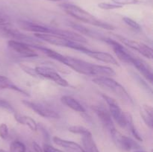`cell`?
<instances>
[{
    "mask_svg": "<svg viewBox=\"0 0 153 152\" xmlns=\"http://www.w3.org/2000/svg\"><path fill=\"white\" fill-rule=\"evenodd\" d=\"M60 7L66 12L68 15L73 16L75 19L81 21V22H85V23L90 24V25H94V26L99 27V28H105L107 30H114L115 27L111 24H109L106 22L98 19L97 17L90 13L87 10H84L79 6L70 3H63L60 4Z\"/></svg>",
    "mask_w": 153,
    "mask_h": 152,
    "instance_id": "7a4b0ae2",
    "label": "cell"
},
{
    "mask_svg": "<svg viewBox=\"0 0 153 152\" xmlns=\"http://www.w3.org/2000/svg\"><path fill=\"white\" fill-rule=\"evenodd\" d=\"M9 135L8 128L4 123L0 124V137L3 139H7Z\"/></svg>",
    "mask_w": 153,
    "mask_h": 152,
    "instance_id": "f546056e",
    "label": "cell"
},
{
    "mask_svg": "<svg viewBox=\"0 0 153 152\" xmlns=\"http://www.w3.org/2000/svg\"><path fill=\"white\" fill-rule=\"evenodd\" d=\"M32 148L34 149V152H43V148L40 147L36 142H32Z\"/></svg>",
    "mask_w": 153,
    "mask_h": 152,
    "instance_id": "d6a6232c",
    "label": "cell"
},
{
    "mask_svg": "<svg viewBox=\"0 0 153 152\" xmlns=\"http://www.w3.org/2000/svg\"><path fill=\"white\" fill-rule=\"evenodd\" d=\"M49 1H62V0H49Z\"/></svg>",
    "mask_w": 153,
    "mask_h": 152,
    "instance_id": "e575fe53",
    "label": "cell"
},
{
    "mask_svg": "<svg viewBox=\"0 0 153 152\" xmlns=\"http://www.w3.org/2000/svg\"><path fill=\"white\" fill-rule=\"evenodd\" d=\"M14 119L20 125H25V126L28 127L30 130L32 131H37L38 129V126H37V122H35L34 119L28 116H25V115H21L19 113H15L14 114Z\"/></svg>",
    "mask_w": 153,
    "mask_h": 152,
    "instance_id": "ac0fdd59",
    "label": "cell"
},
{
    "mask_svg": "<svg viewBox=\"0 0 153 152\" xmlns=\"http://www.w3.org/2000/svg\"><path fill=\"white\" fill-rule=\"evenodd\" d=\"M0 89H12V90L16 91V92H19V93L24 94L25 95H28V94L23 89H22V88L19 87L16 84H14L13 82L10 78H8L6 76L1 75H0Z\"/></svg>",
    "mask_w": 153,
    "mask_h": 152,
    "instance_id": "d6986e66",
    "label": "cell"
},
{
    "mask_svg": "<svg viewBox=\"0 0 153 152\" xmlns=\"http://www.w3.org/2000/svg\"><path fill=\"white\" fill-rule=\"evenodd\" d=\"M69 131L73 134H79V135H86V134H91V131L88 129V128H85L83 126H79V125H73V126L70 127L68 128Z\"/></svg>",
    "mask_w": 153,
    "mask_h": 152,
    "instance_id": "7402d4cb",
    "label": "cell"
},
{
    "mask_svg": "<svg viewBox=\"0 0 153 152\" xmlns=\"http://www.w3.org/2000/svg\"><path fill=\"white\" fill-rule=\"evenodd\" d=\"M117 37L120 42H122L124 45L128 46L130 49L133 50L137 51L140 54H141L143 57L148 58V59H152V48L149 47L147 45L144 44L141 42L136 41V40H130V39L126 38V37H122V36L117 35Z\"/></svg>",
    "mask_w": 153,
    "mask_h": 152,
    "instance_id": "30bf717a",
    "label": "cell"
},
{
    "mask_svg": "<svg viewBox=\"0 0 153 152\" xmlns=\"http://www.w3.org/2000/svg\"><path fill=\"white\" fill-rule=\"evenodd\" d=\"M82 53L85 54L88 56L91 57V58H94V59L97 60L101 62L105 63L113 64L115 66H119L117 61L116 58H114L111 54L107 53V52H98V51H93L91 49H88V48H85Z\"/></svg>",
    "mask_w": 153,
    "mask_h": 152,
    "instance_id": "4fadbf2b",
    "label": "cell"
},
{
    "mask_svg": "<svg viewBox=\"0 0 153 152\" xmlns=\"http://www.w3.org/2000/svg\"><path fill=\"white\" fill-rule=\"evenodd\" d=\"M98 7H100V8L103 9V10H114V9L121 8L122 6L114 4V3L101 2L98 4Z\"/></svg>",
    "mask_w": 153,
    "mask_h": 152,
    "instance_id": "4316f807",
    "label": "cell"
},
{
    "mask_svg": "<svg viewBox=\"0 0 153 152\" xmlns=\"http://www.w3.org/2000/svg\"><path fill=\"white\" fill-rule=\"evenodd\" d=\"M82 144L85 152H100L91 133L82 136Z\"/></svg>",
    "mask_w": 153,
    "mask_h": 152,
    "instance_id": "44dd1931",
    "label": "cell"
},
{
    "mask_svg": "<svg viewBox=\"0 0 153 152\" xmlns=\"http://www.w3.org/2000/svg\"><path fill=\"white\" fill-rule=\"evenodd\" d=\"M0 34L7 38H10V40L23 42L31 46L39 45L37 40H34V38L30 36L21 33L19 30L7 22L0 24Z\"/></svg>",
    "mask_w": 153,
    "mask_h": 152,
    "instance_id": "8992f818",
    "label": "cell"
},
{
    "mask_svg": "<svg viewBox=\"0 0 153 152\" xmlns=\"http://www.w3.org/2000/svg\"><path fill=\"white\" fill-rule=\"evenodd\" d=\"M7 21H6V19H4V17H2L1 16H0V24L1 23H4V22H6Z\"/></svg>",
    "mask_w": 153,
    "mask_h": 152,
    "instance_id": "836d02e7",
    "label": "cell"
},
{
    "mask_svg": "<svg viewBox=\"0 0 153 152\" xmlns=\"http://www.w3.org/2000/svg\"><path fill=\"white\" fill-rule=\"evenodd\" d=\"M93 109L95 111L96 114L97 115L100 120L101 121L102 124L104 125L105 128H107V130H108L109 132L115 129L111 115L107 108H105L103 105H97L93 107Z\"/></svg>",
    "mask_w": 153,
    "mask_h": 152,
    "instance_id": "7c38bea8",
    "label": "cell"
},
{
    "mask_svg": "<svg viewBox=\"0 0 153 152\" xmlns=\"http://www.w3.org/2000/svg\"><path fill=\"white\" fill-rule=\"evenodd\" d=\"M7 46L10 49L16 54L24 58H35L38 56L37 52L31 47V45L23 42L16 41V40H10L7 42Z\"/></svg>",
    "mask_w": 153,
    "mask_h": 152,
    "instance_id": "8fae6325",
    "label": "cell"
},
{
    "mask_svg": "<svg viewBox=\"0 0 153 152\" xmlns=\"http://www.w3.org/2000/svg\"><path fill=\"white\" fill-rule=\"evenodd\" d=\"M102 97L104 98L105 101L108 104L109 107V112H110L111 117L116 122V123L119 125L120 128H127L128 125L131 122H133L132 117H131V114L128 113L124 112L116 100L112 98L111 97L108 96V95H105V94H102Z\"/></svg>",
    "mask_w": 153,
    "mask_h": 152,
    "instance_id": "277c9868",
    "label": "cell"
},
{
    "mask_svg": "<svg viewBox=\"0 0 153 152\" xmlns=\"http://www.w3.org/2000/svg\"><path fill=\"white\" fill-rule=\"evenodd\" d=\"M22 103L26 106L27 107L32 110L33 111L35 112L39 116H42L46 119H59L60 115L57 111H55L53 109H51L50 107L47 106L42 104L40 103L35 102V101H28V100H24Z\"/></svg>",
    "mask_w": 153,
    "mask_h": 152,
    "instance_id": "9c48e42d",
    "label": "cell"
},
{
    "mask_svg": "<svg viewBox=\"0 0 153 152\" xmlns=\"http://www.w3.org/2000/svg\"><path fill=\"white\" fill-rule=\"evenodd\" d=\"M10 152H26V148L22 142L16 140L10 144Z\"/></svg>",
    "mask_w": 153,
    "mask_h": 152,
    "instance_id": "603a6c76",
    "label": "cell"
},
{
    "mask_svg": "<svg viewBox=\"0 0 153 152\" xmlns=\"http://www.w3.org/2000/svg\"><path fill=\"white\" fill-rule=\"evenodd\" d=\"M52 140L55 144L64 148L67 152H85L83 148L75 142L63 139L58 137H54Z\"/></svg>",
    "mask_w": 153,
    "mask_h": 152,
    "instance_id": "5bb4252c",
    "label": "cell"
},
{
    "mask_svg": "<svg viewBox=\"0 0 153 152\" xmlns=\"http://www.w3.org/2000/svg\"><path fill=\"white\" fill-rule=\"evenodd\" d=\"M69 25L70 27H72L73 28H74L76 31H77L80 34H84V35H87L88 37H91L92 38H100V40L103 38V37H101L100 35H99L98 33H97L96 31H93L91 28H88L87 27L84 26V25H81V24H78L76 22H70L69 23Z\"/></svg>",
    "mask_w": 153,
    "mask_h": 152,
    "instance_id": "ffe728a7",
    "label": "cell"
},
{
    "mask_svg": "<svg viewBox=\"0 0 153 152\" xmlns=\"http://www.w3.org/2000/svg\"><path fill=\"white\" fill-rule=\"evenodd\" d=\"M93 82L99 86L105 88L114 95L119 97L124 103L128 104H133V100L127 92L125 88L117 80H114L111 77H95L93 79Z\"/></svg>",
    "mask_w": 153,
    "mask_h": 152,
    "instance_id": "3957f363",
    "label": "cell"
},
{
    "mask_svg": "<svg viewBox=\"0 0 153 152\" xmlns=\"http://www.w3.org/2000/svg\"><path fill=\"white\" fill-rule=\"evenodd\" d=\"M134 77H135L136 80L138 82V83L140 85V86H141V87H143V89L146 91V92H150V93H152V88L150 87V86L148 84V83L146 81V80H143V79L142 78L140 75L135 74V73L134 74Z\"/></svg>",
    "mask_w": 153,
    "mask_h": 152,
    "instance_id": "d4e9b609",
    "label": "cell"
},
{
    "mask_svg": "<svg viewBox=\"0 0 153 152\" xmlns=\"http://www.w3.org/2000/svg\"><path fill=\"white\" fill-rule=\"evenodd\" d=\"M140 114L146 126L149 127L150 129H152L153 108L152 106L148 105V104L142 105L140 109Z\"/></svg>",
    "mask_w": 153,
    "mask_h": 152,
    "instance_id": "e0dca14e",
    "label": "cell"
},
{
    "mask_svg": "<svg viewBox=\"0 0 153 152\" xmlns=\"http://www.w3.org/2000/svg\"><path fill=\"white\" fill-rule=\"evenodd\" d=\"M36 38L40 40L46 42L51 45L61 46V47L70 48V49H74V50L79 51L82 52L85 49V46H83L82 43H77V42L72 41V40H67L64 37H61L60 36L55 35V34H34Z\"/></svg>",
    "mask_w": 153,
    "mask_h": 152,
    "instance_id": "5b68a950",
    "label": "cell"
},
{
    "mask_svg": "<svg viewBox=\"0 0 153 152\" xmlns=\"http://www.w3.org/2000/svg\"><path fill=\"white\" fill-rule=\"evenodd\" d=\"M123 20L124 21L126 24L127 25L131 28L132 29L136 30V31H140L141 30V26L140 25V24L137 23L136 21L133 20L132 19L129 17H127V16H125V17L123 18Z\"/></svg>",
    "mask_w": 153,
    "mask_h": 152,
    "instance_id": "cb8c5ba5",
    "label": "cell"
},
{
    "mask_svg": "<svg viewBox=\"0 0 153 152\" xmlns=\"http://www.w3.org/2000/svg\"><path fill=\"white\" fill-rule=\"evenodd\" d=\"M43 152H64L49 144H44L43 146Z\"/></svg>",
    "mask_w": 153,
    "mask_h": 152,
    "instance_id": "4dcf8cb0",
    "label": "cell"
},
{
    "mask_svg": "<svg viewBox=\"0 0 153 152\" xmlns=\"http://www.w3.org/2000/svg\"><path fill=\"white\" fill-rule=\"evenodd\" d=\"M19 66L20 68L25 72V73H27L28 75H31V77H40V76L37 75V73L36 72L35 69L34 68L31 66H28L25 65V64H19Z\"/></svg>",
    "mask_w": 153,
    "mask_h": 152,
    "instance_id": "484cf974",
    "label": "cell"
},
{
    "mask_svg": "<svg viewBox=\"0 0 153 152\" xmlns=\"http://www.w3.org/2000/svg\"><path fill=\"white\" fill-rule=\"evenodd\" d=\"M0 108L3 109L4 110H7L9 113H12L14 114L16 113L13 106L10 104L7 101L4 99H0Z\"/></svg>",
    "mask_w": 153,
    "mask_h": 152,
    "instance_id": "83f0119b",
    "label": "cell"
},
{
    "mask_svg": "<svg viewBox=\"0 0 153 152\" xmlns=\"http://www.w3.org/2000/svg\"><path fill=\"white\" fill-rule=\"evenodd\" d=\"M34 69L40 77L52 80L54 83L63 87H67L70 86L68 81L51 67L46 66H37L34 68Z\"/></svg>",
    "mask_w": 153,
    "mask_h": 152,
    "instance_id": "ba28073f",
    "label": "cell"
},
{
    "mask_svg": "<svg viewBox=\"0 0 153 152\" xmlns=\"http://www.w3.org/2000/svg\"><path fill=\"white\" fill-rule=\"evenodd\" d=\"M129 131H130V132L131 133V134L134 136V137L136 139L138 140V141H140V142L143 141V138H142V137L140 136V134H139V132L137 131V130L135 128L134 125L130 128Z\"/></svg>",
    "mask_w": 153,
    "mask_h": 152,
    "instance_id": "1f68e13d",
    "label": "cell"
},
{
    "mask_svg": "<svg viewBox=\"0 0 153 152\" xmlns=\"http://www.w3.org/2000/svg\"><path fill=\"white\" fill-rule=\"evenodd\" d=\"M61 101L62 104L67 106L69 108L72 109L74 111L79 113H85V109L79 101H78L76 98H73L70 95H64L61 98Z\"/></svg>",
    "mask_w": 153,
    "mask_h": 152,
    "instance_id": "2e32d148",
    "label": "cell"
},
{
    "mask_svg": "<svg viewBox=\"0 0 153 152\" xmlns=\"http://www.w3.org/2000/svg\"><path fill=\"white\" fill-rule=\"evenodd\" d=\"M52 59L55 60L70 67L74 71L85 75L95 77H112L116 75L114 70L111 67L91 63L79 58L65 56L58 53V52H55Z\"/></svg>",
    "mask_w": 153,
    "mask_h": 152,
    "instance_id": "6da1fadb",
    "label": "cell"
},
{
    "mask_svg": "<svg viewBox=\"0 0 153 152\" xmlns=\"http://www.w3.org/2000/svg\"><path fill=\"white\" fill-rule=\"evenodd\" d=\"M132 65L137 69L139 72L149 82L152 83L153 81V74L152 68L149 66L148 63H146L143 60L136 57L133 62Z\"/></svg>",
    "mask_w": 153,
    "mask_h": 152,
    "instance_id": "9a60e30c",
    "label": "cell"
},
{
    "mask_svg": "<svg viewBox=\"0 0 153 152\" xmlns=\"http://www.w3.org/2000/svg\"><path fill=\"white\" fill-rule=\"evenodd\" d=\"M114 4H118V5L123 6L127 4H136L140 2L139 0H111Z\"/></svg>",
    "mask_w": 153,
    "mask_h": 152,
    "instance_id": "f1b7e54d",
    "label": "cell"
},
{
    "mask_svg": "<svg viewBox=\"0 0 153 152\" xmlns=\"http://www.w3.org/2000/svg\"><path fill=\"white\" fill-rule=\"evenodd\" d=\"M133 152H146V151H143L137 150V151H133Z\"/></svg>",
    "mask_w": 153,
    "mask_h": 152,
    "instance_id": "d590c367",
    "label": "cell"
},
{
    "mask_svg": "<svg viewBox=\"0 0 153 152\" xmlns=\"http://www.w3.org/2000/svg\"><path fill=\"white\" fill-rule=\"evenodd\" d=\"M110 134L117 147L121 150L129 151H137L141 148L140 145L135 140L126 136L123 135L121 133L117 131L116 128L111 131Z\"/></svg>",
    "mask_w": 153,
    "mask_h": 152,
    "instance_id": "52a82bcc",
    "label": "cell"
},
{
    "mask_svg": "<svg viewBox=\"0 0 153 152\" xmlns=\"http://www.w3.org/2000/svg\"><path fill=\"white\" fill-rule=\"evenodd\" d=\"M0 152H7V151H6L4 150H2V149H0Z\"/></svg>",
    "mask_w": 153,
    "mask_h": 152,
    "instance_id": "8d00e7d4",
    "label": "cell"
}]
</instances>
